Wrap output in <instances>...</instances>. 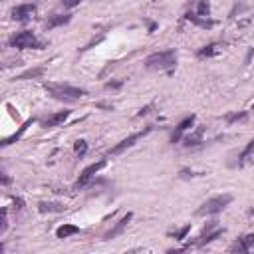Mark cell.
<instances>
[{"label": "cell", "mask_w": 254, "mask_h": 254, "mask_svg": "<svg viewBox=\"0 0 254 254\" xmlns=\"http://www.w3.org/2000/svg\"><path fill=\"white\" fill-rule=\"evenodd\" d=\"M44 89L58 101H77L81 99L87 91L81 87H75L71 83H62V81H46Z\"/></svg>", "instance_id": "6da1fadb"}, {"label": "cell", "mask_w": 254, "mask_h": 254, "mask_svg": "<svg viewBox=\"0 0 254 254\" xmlns=\"http://www.w3.org/2000/svg\"><path fill=\"white\" fill-rule=\"evenodd\" d=\"M177 65V50H163V52H153L145 58V67L151 71H163V69H173Z\"/></svg>", "instance_id": "7a4b0ae2"}, {"label": "cell", "mask_w": 254, "mask_h": 254, "mask_svg": "<svg viewBox=\"0 0 254 254\" xmlns=\"http://www.w3.org/2000/svg\"><path fill=\"white\" fill-rule=\"evenodd\" d=\"M8 44H10V48H16V50H42L44 48V42H40L38 38H36V34L34 32H30V30H22V32H16V34H12L10 38H8Z\"/></svg>", "instance_id": "3957f363"}, {"label": "cell", "mask_w": 254, "mask_h": 254, "mask_svg": "<svg viewBox=\"0 0 254 254\" xmlns=\"http://www.w3.org/2000/svg\"><path fill=\"white\" fill-rule=\"evenodd\" d=\"M232 202V194H216L208 200H204L198 208H196V216H208V214H216L220 210H224L228 204Z\"/></svg>", "instance_id": "277c9868"}, {"label": "cell", "mask_w": 254, "mask_h": 254, "mask_svg": "<svg viewBox=\"0 0 254 254\" xmlns=\"http://www.w3.org/2000/svg\"><path fill=\"white\" fill-rule=\"evenodd\" d=\"M151 129H153V127L149 125V127H145L143 131H137V133H131L129 137H125L123 141H119V143H117L115 147H111V149L107 151V155H109V157H115V155H121L123 151H127V149H131V147H133V145H135V143H137V141H139L141 137H145L147 133H151Z\"/></svg>", "instance_id": "5b68a950"}, {"label": "cell", "mask_w": 254, "mask_h": 254, "mask_svg": "<svg viewBox=\"0 0 254 254\" xmlns=\"http://www.w3.org/2000/svg\"><path fill=\"white\" fill-rule=\"evenodd\" d=\"M105 167V161L101 159V161H97V163H91V165H87L83 171H81V175L77 177V181H75V185H73V189H83V187H87L91 181H93V177L101 171Z\"/></svg>", "instance_id": "8992f818"}, {"label": "cell", "mask_w": 254, "mask_h": 254, "mask_svg": "<svg viewBox=\"0 0 254 254\" xmlns=\"http://www.w3.org/2000/svg\"><path fill=\"white\" fill-rule=\"evenodd\" d=\"M224 234V228H220V226H216V220H212V222H208L206 226H204V230L200 232V236L196 238V246H206V244H210V242H214L216 238H220Z\"/></svg>", "instance_id": "52a82bcc"}, {"label": "cell", "mask_w": 254, "mask_h": 254, "mask_svg": "<svg viewBox=\"0 0 254 254\" xmlns=\"http://www.w3.org/2000/svg\"><path fill=\"white\" fill-rule=\"evenodd\" d=\"M38 6L34 2H28V4H18L10 10V18L16 20V22H28L30 18H34Z\"/></svg>", "instance_id": "ba28073f"}, {"label": "cell", "mask_w": 254, "mask_h": 254, "mask_svg": "<svg viewBox=\"0 0 254 254\" xmlns=\"http://www.w3.org/2000/svg\"><path fill=\"white\" fill-rule=\"evenodd\" d=\"M252 248H254V234H244V236L236 238V240L228 246V252H238V254H242V252H250Z\"/></svg>", "instance_id": "9c48e42d"}, {"label": "cell", "mask_w": 254, "mask_h": 254, "mask_svg": "<svg viewBox=\"0 0 254 254\" xmlns=\"http://www.w3.org/2000/svg\"><path fill=\"white\" fill-rule=\"evenodd\" d=\"M69 109H64V111H56V113H52L50 117H46L44 121H42V127L44 129H52V127H58V125H62L67 117H69Z\"/></svg>", "instance_id": "30bf717a"}, {"label": "cell", "mask_w": 254, "mask_h": 254, "mask_svg": "<svg viewBox=\"0 0 254 254\" xmlns=\"http://www.w3.org/2000/svg\"><path fill=\"white\" fill-rule=\"evenodd\" d=\"M131 218H133V212H127L121 220H117V224L111 228V230H107L105 232V236H103V240H113V238H117L125 228H127V224L131 222Z\"/></svg>", "instance_id": "8fae6325"}, {"label": "cell", "mask_w": 254, "mask_h": 254, "mask_svg": "<svg viewBox=\"0 0 254 254\" xmlns=\"http://www.w3.org/2000/svg\"><path fill=\"white\" fill-rule=\"evenodd\" d=\"M194 119H196V115H187V117H185V119L175 127V131H173V135H171V143H179V141H181V137H183V133H185L189 127H192Z\"/></svg>", "instance_id": "7c38bea8"}, {"label": "cell", "mask_w": 254, "mask_h": 254, "mask_svg": "<svg viewBox=\"0 0 254 254\" xmlns=\"http://www.w3.org/2000/svg\"><path fill=\"white\" fill-rule=\"evenodd\" d=\"M71 20V14H52L48 20H46V30H54L58 26H64Z\"/></svg>", "instance_id": "4fadbf2b"}, {"label": "cell", "mask_w": 254, "mask_h": 254, "mask_svg": "<svg viewBox=\"0 0 254 254\" xmlns=\"http://www.w3.org/2000/svg\"><path fill=\"white\" fill-rule=\"evenodd\" d=\"M185 18H187L189 22H192V24L204 28V30H210V28L214 26V20H210V18H202V16H198V14H194V12H187Z\"/></svg>", "instance_id": "5bb4252c"}, {"label": "cell", "mask_w": 254, "mask_h": 254, "mask_svg": "<svg viewBox=\"0 0 254 254\" xmlns=\"http://www.w3.org/2000/svg\"><path fill=\"white\" fill-rule=\"evenodd\" d=\"M32 123H34V117H32V119H28L26 123H22V125H20V129H18L16 133H12L10 137H6V139H2V143H0V145H2V147H8V145H12V143H16V141H18V139H20V137H22V135L26 133V129H28V127H30Z\"/></svg>", "instance_id": "9a60e30c"}, {"label": "cell", "mask_w": 254, "mask_h": 254, "mask_svg": "<svg viewBox=\"0 0 254 254\" xmlns=\"http://www.w3.org/2000/svg\"><path fill=\"white\" fill-rule=\"evenodd\" d=\"M81 230H79V226H75V224H69V222H65V224H62V226H58L56 228V236L58 238H69V236H73V234H79Z\"/></svg>", "instance_id": "2e32d148"}, {"label": "cell", "mask_w": 254, "mask_h": 254, "mask_svg": "<svg viewBox=\"0 0 254 254\" xmlns=\"http://www.w3.org/2000/svg\"><path fill=\"white\" fill-rule=\"evenodd\" d=\"M202 135H204V127H196L190 135H187L183 141H185V147H196L202 143Z\"/></svg>", "instance_id": "e0dca14e"}, {"label": "cell", "mask_w": 254, "mask_h": 254, "mask_svg": "<svg viewBox=\"0 0 254 254\" xmlns=\"http://www.w3.org/2000/svg\"><path fill=\"white\" fill-rule=\"evenodd\" d=\"M252 159H254V139L246 143V147H244L242 153L238 155V163H236V165H238V167H244V165H246L248 161H252Z\"/></svg>", "instance_id": "ac0fdd59"}, {"label": "cell", "mask_w": 254, "mask_h": 254, "mask_svg": "<svg viewBox=\"0 0 254 254\" xmlns=\"http://www.w3.org/2000/svg\"><path fill=\"white\" fill-rule=\"evenodd\" d=\"M218 48H220V44H218V42H212V44H208V46L200 48L196 56H198V58H210V56H214V54L218 52Z\"/></svg>", "instance_id": "d6986e66"}, {"label": "cell", "mask_w": 254, "mask_h": 254, "mask_svg": "<svg viewBox=\"0 0 254 254\" xmlns=\"http://www.w3.org/2000/svg\"><path fill=\"white\" fill-rule=\"evenodd\" d=\"M38 208H40V212H62L64 204H60V202H40Z\"/></svg>", "instance_id": "ffe728a7"}, {"label": "cell", "mask_w": 254, "mask_h": 254, "mask_svg": "<svg viewBox=\"0 0 254 254\" xmlns=\"http://www.w3.org/2000/svg\"><path fill=\"white\" fill-rule=\"evenodd\" d=\"M73 151H75V155L81 159V157H85V153H87V141L85 139H77L75 143H73Z\"/></svg>", "instance_id": "44dd1931"}, {"label": "cell", "mask_w": 254, "mask_h": 254, "mask_svg": "<svg viewBox=\"0 0 254 254\" xmlns=\"http://www.w3.org/2000/svg\"><path fill=\"white\" fill-rule=\"evenodd\" d=\"M44 73V67H34V69H26L24 73H20L16 79H30V77H40Z\"/></svg>", "instance_id": "7402d4cb"}, {"label": "cell", "mask_w": 254, "mask_h": 254, "mask_svg": "<svg viewBox=\"0 0 254 254\" xmlns=\"http://www.w3.org/2000/svg\"><path fill=\"white\" fill-rule=\"evenodd\" d=\"M198 16L202 18H208L210 16V2L208 0H198V10H196Z\"/></svg>", "instance_id": "603a6c76"}, {"label": "cell", "mask_w": 254, "mask_h": 254, "mask_svg": "<svg viewBox=\"0 0 254 254\" xmlns=\"http://www.w3.org/2000/svg\"><path fill=\"white\" fill-rule=\"evenodd\" d=\"M190 232V224H185L183 228H179V230H175V232H171V236L175 238V240H183V238H187V234Z\"/></svg>", "instance_id": "cb8c5ba5"}, {"label": "cell", "mask_w": 254, "mask_h": 254, "mask_svg": "<svg viewBox=\"0 0 254 254\" xmlns=\"http://www.w3.org/2000/svg\"><path fill=\"white\" fill-rule=\"evenodd\" d=\"M248 117V111H240V113H228L226 115V121L228 123H236V121H244Z\"/></svg>", "instance_id": "d4e9b609"}, {"label": "cell", "mask_w": 254, "mask_h": 254, "mask_svg": "<svg viewBox=\"0 0 254 254\" xmlns=\"http://www.w3.org/2000/svg\"><path fill=\"white\" fill-rule=\"evenodd\" d=\"M6 214H8V212H6V208H2V218H0V222H2V224H0V234H4V232H6V228H8V218H6Z\"/></svg>", "instance_id": "484cf974"}, {"label": "cell", "mask_w": 254, "mask_h": 254, "mask_svg": "<svg viewBox=\"0 0 254 254\" xmlns=\"http://www.w3.org/2000/svg\"><path fill=\"white\" fill-rule=\"evenodd\" d=\"M123 85V81L119 79V81H107L105 83V89H117V87H121Z\"/></svg>", "instance_id": "4316f807"}, {"label": "cell", "mask_w": 254, "mask_h": 254, "mask_svg": "<svg viewBox=\"0 0 254 254\" xmlns=\"http://www.w3.org/2000/svg\"><path fill=\"white\" fill-rule=\"evenodd\" d=\"M79 2H81V0H62V4H64L65 8H75Z\"/></svg>", "instance_id": "83f0119b"}, {"label": "cell", "mask_w": 254, "mask_h": 254, "mask_svg": "<svg viewBox=\"0 0 254 254\" xmlns=\"http://www.w3.org/2000/svg\"><path fill=\"white\" fill-rule=\"evenodd\" d=\"M151 109H153V105H145V107H141V109H139V113H137V117H143V115H147Z\"/></svg>", "instance_id": "f1b7e54d"}, {"label": "cell", "mask_w": 254, "mask_h": 254, "mask_svg": "<svg viewBox=\"0 0 254 254\" xmlns=\"http://www.w3.org/2000/svg\"><path fill=\"white\" fill-rule=\"evenodd\" d=\"M2 185L6 187V185H10V177L6 175V173H2Z\"/></svg>", "instance_id": "f546056e"}, {"label": "cell", "mask_w": 254, "mask_h": 254, "mask_svg": "<svg viewBox=\"0 0 254 254\" xmlns=\"http://www.w3.org/2000/svg\"><path fill=\"white\" fill-rule=\"evenodd\" d=\"M248 212H250V214H254V206H252V208H250V210H248Z\"/></svg>", "instance_id": "4dcf8cb0"}, {"label": "cell", "mask_w": 254, "mask_h": 254, "mask_svg": "<svg viewBox=\"0 0 254 254\" xmlns=\"http://www.w3.org/2000/svg\"><path fill=\"white\" fill-rule=\"evenodd\" d=\"M252 111H254V103H252Z\"/></svg>", "instance_id": "1f68e13d"}]
</instances>
